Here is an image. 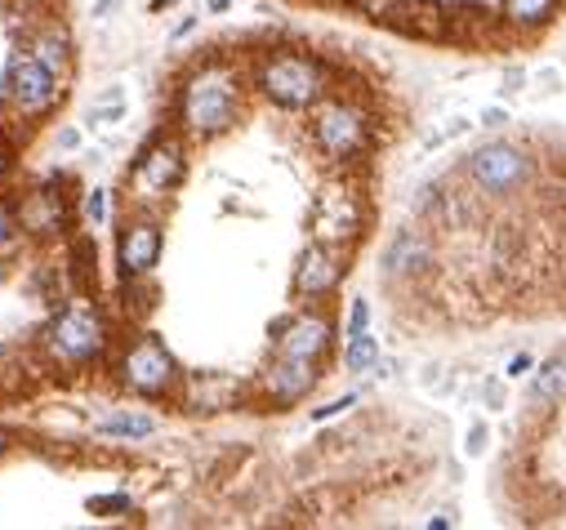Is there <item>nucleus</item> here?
Returning a JSON list of instances; mask_svg holds the SVG:
<instances>
[{
    "label": "nucleus",
    "instance_id": "f257e3e1",
    "mask_svg": "<svg viewBox=\"0 0 566 530\" xmlns=\"http://www.w3.org/2000/svg\"><path fill=\"white\" fill-rule=\"evenodd\" d=\"M179 116H183V130L193 138L223 134L232 125V116H237V76H232L227 67H219V63L201 67L193 81L183 85Z\"/></svg>",
    "mask_w": 566,
    "mask_h": 530
},
{
    "label": "nucleus",
    "instance_id": "f03ea898",
    "mask_svg": "<svg viewBox=\"0 0 566 530\" xmlns=\"http://www.w3.org/2000/svg\"><path fill=\"white\" fill-rule=\"evenodd\" d=\"M45 348H50L59 361H94L108 348V325L99 317V308H89L85 299L67 304L50 330H45Z\"/></svg>",
    "mask_w": 566,
    "mask_h": 530
},
{
    "label": "nucleus",
    "instance_id": "7ed1b4c3",
    "mask_svg": "<svg viewBox=\"0 0 566 530\" xmlns=\"http://www.w3.org/2000/svg\"><path fill=\"white\" fill-rule=\"evenodd\" d=\"M259 89L276 108H312L321 99V67L304 54H272L259 67Z\"/></svg>",
    "mask_w": 566,
    "mask_h": 530
},
{
    "label": "nucleus",
    "instance_id": "20e7f679",
    "mask_svg": "<svg viewBox=\"0 0 566 530\" xmlns=\"http://www.w3.org/2000/svg\"><path fill=\"white\" fill-rule=\"evenodd\" d=\"M312 138L325 161L348 165L353 157L366 152V116L353 103H321L312 112Z\"/></svg>",
    "mask_w": 566,
    "mask_h": 530
},
{
    "label": "nucleus",
    "instance_id": "39448f33",
    "mask_svg": "<svg viewBox=\"0 0 566 530\" xmlns=\"http://www.w3.org/2000/svg\"><path fill=\"white\" fill-rule=\"evenodd\" d=\"M121 379L130 383L134 393L161 397V393L174 389L179 370H174V357L165 353V344L157 340V334H144V340H138V344L125 353V361H121Z\"/></svg>",
    "mask_w": 566,
    "mask_h": 530
},
{
    "label": "nucleus",
    "instance_id": "423d86ee",
    "mask_svg": "<svg viewBox=\"0 0 566 530\" xmlns=\"http://www.w3.org/2000/svg\"><path fill=\"white\" fill-rule=\"evenodd\" d=\"M5 99H10L23 116L50 112V108L59 103L54 67H45L36 54H19V59L10 63V76H5Z\"/></svg>",
    "mask_w": 566,
    "mask_h": 530
},
{
    "label": "nucleus",
    "instance_id": "0eeeda50",
    "mask_svg": "<svg viewBox=\"0 0 566 530\" xmlns=\"http://www.w3.org/2000/svg\"><path fill=\"white\" fill-rule=\"evenodd\" d=\"M130 183H134V192L144 201H161L165 192H174L183 183V148L174 138H157L152 148L134 161Z\"/></svg>",
    "mask_w": 566,
    "mask_h": 530
},
{
    "label": "nucleus",
    "instance_id": "6e6552de",
    "mask_svg": "<svg viewBox=\"0 0 566 530\" xmlns=\"http://www.w3.org/2000/svg\"><path fill=\"white\" fill-rule=\"evenodd\" d=\"M468 174H473L487 192L504 197V192H513L531 174V161H527V152H517L513 143H487V148H478L473 157H468Z\"/></svg>",
    "mask_w": 566,
    "mask_h": 530
},
{
    "label": "nucleus",
    "instance_id": "1a4fd4ad",
    "mask_svg": "<svg viewBox=\"0 0 566 530\" xmlns=\"http://www.w3.org/2000/svg\"><path fill=\"white\" fill-rule=\"evenodd\" d=\"M312 232L325 246H344V241L361 232V201L344 187H325L312 210Z\"/></svg>",
    "mask_w": 566,
    "mask_h": 530
},
{
    "label": "nucleus",
    "instance_id": "9d476101",
    "mask_svg": "<svg viewBox=\"0 0 566 530\" xmlns=\"http://www.w3.org/2000/svg\"><path fill=\"white\" fill-rule=\"evenodd\" d=\"M116 259H121L125 276H148L157 268V259H161V227L152 219L125 223V232L116 241Z\"/></svg>",
    "mask_w": 566,
    "mask_h": 530
},
{
    "label": "nucleus",
    "instance_id": "9b49d317",
    "mask_svg": "<svg viewBox=\"0 0 566 530\" xmlns=\"http://www.w3.org/2000/svg\"><path fill=\"white\" fill-rule=\"evenodd\" d=\"M340 255H335V246H325V241H317V246H308L304 250V259H299V268H295V291L304 295V299H321V295H330L340 285Z\"/></svg>",
    "mask_w": 566,
    "mask_h": 530
},
{
    "label": "nucleus",
    "instance_id": "f8f14e48",
    "mask_svg": "<svg viewBox=\"0 0 566 530\" xmlns=\"http://www.w3.org/2000/svg\"><path fill=\"white\" fill-rule=\"evenodd\" d=\"M325 348H330V317L321 312L295 317L276 340V357H299V361H317Z\"/></svg>",
    "mask_w": 566,
    "mask_h": 530
},
{
    "label": "nucleus",
    "instance_id": "ddd939ff",
    "mask_svg": "<svg viewBox=\"0 0 566 530\" xmlns=\"http://www.w3.org/2000/svg\"><path fill=\"white\" fill-rule=\"evenodd\" d=\"M312 383H317V361H299V357H276L272 370L263 374V389H268L272 402H281V406L308 397Z\"/></svg>",
    "mask_w": 566,
    "mask_h": 530
},
{
    "label": "nucleus",
    "instance_id": "4468645a",
    "mask_svg": "<svg viewBox=\"0 0 566 530\" xmlns=\"http://www.w3.org/2000/svg\"><path fill=\"white\" fill-rule=\"evenodd\" d=\"M357 5L370 19L406 27V32H438V10L429 5V0H357Z\"/></svg>",
    "mask_w": 566,
    "mask_h": 530
},
{
    "label": "nucleus",
    "instance_id": "2eb2a0df",
    "mask_svg": "<svg viewBox=\"0 0 566 530\" xmlns=\"http://www.w3.org/2000/svg\"><path fill=\"white\" fill-rule=\"evenodd\" d=\"M429 263H433V246H429V236H423V232H397V241L384 255V268L393 276H415Z\"/></svg>",
    "mask_w": 566,
    "mask_h": 530
},
{
    "label": "nucleus",
    "instance_id": "dca6fc26",
    "mask_svg": "<svg viewBox=\"0 0 566 530\" xmlns=\"http://www.w3.org/2000/svg\"><path fill=\"white\" fill-rule=\"evenodd\" d=\"M531 402H540V406H562V402H566V353L549 357V361L536 370V379H531Z\"/></svg>",
    "mask_w": 566,
    "mask_h": 530
},
{
    "label": "nucleus",
    "instance_id": "f3484780",
    "mask_svg": "<svg viewBox=\"0 0 566 530\" xmlns=\"http://www.w3.org/2000/svg\"><path fill=\"white\" fill-rule=\"evenodd\" d=\"M99 432H103V437H130V442H138V437H152L157 423L148 415H112V419L99 423Z\"/></svg>",
    "mask_w": 566,
    "mask_h": 530
},
{
    "label": "nucleus",
    "instance_id": "a211bd4d",
    "mask_svg": "<svg viewBox=\"0 0 566 530\" xmlns=\"http://www.w3.org/2000/svg\"><path fill=\"white\" fill-rule=\"evenodd\" d=\"M374 361H380V344H374L366 330H361V334H348V353H344V366H348L353 374H366V370H374Z\"/></svg>",
    "mask_w": 566,
    "mask_h": 530
},
{
    "label": "nucleus",
    "instance_id": "6ab92c4d",
    "mask_svg": "<svg viewBox=\"0 0 566 530\" xmlns=\"http://www.w3.org/2000/svg\"><path fill=\"white\" fill-rule=\"evenodd\" d=\"M553 5L557 0H504V14L513 23H522V27H536V23H544L553 14Z\"/></svg>",
    "mask_w": 566,
    "mask_h": 530
},
{
    "label": "nucleus",
    "instance_id": "aec40b11",
    "mask_svg": "<svg viewBox=\"0 0 566 530\" xmlns=\"http://www.w3.org/2000/svg\"><path fill=\"white\" fill-rule=\"evenodd\" d=\"M32 54H36L45 67L63 72V67H67V40H63V36H40V40L32 45Z\"/></svg>",
    "mask_w": 566,
    "mask_h": 530
},
{
    "label": "nucleus",
    "instance_id": "412c9836",
    "mask_svg": "<svg viewBox=\"0 0 566 530\" xmlns=\"http://www.w3.org/2000/svg\"><path fill=\"white\" fill-rule=\"evenodd\" d=\"M487 442H491V428H487V423L478 419L473 428H468V437H464V451H468V455H473V459H478V455L487 451Z\"/></svg>",
    "mask_w": 566,
    "mask_h": 530
},
{
    "label": "nucleus",
    "instance_id": "4be33fe9",
    "mask_svg": "<svg viewBox=\"0 0 566 530\" xmlns=\"http://www.w3.org/2000/svg\"><path fill=\"white\" fill-rule=\"evenodd\" d=\"M366 321H370V304H366V299H357V304H353V312H348V334H361V330H366Z\"/></svg>",
    "mask_w": 566,
    "mask_h": 530
},
{
    "label": "nucleus",
    "instance_id": "5701e85b",
    "mask_svg": "<svg viewBox=\"0 0 566 530\" xmlns=\"http://www.w3.org/2000/svg\"><path fill=\"white\" fill-rule=\"evenodd\" d=\"M357 397H344V402H330V406H321V410H312V419H335V415H344L348 406H353Z\"/></svg>",
    "mask_w": 566,
    "mask_h": 530
},
{
    "label": "nucleus",
    "instance_id": "b1692460",
    "mask_svg": "<svg viewBox=\"0 0 566 530\" xmlns=\"http://www.w3.org/2000/svg\"><path fill=\"white\" fill-rule=\"evenodd\" d=\"M85 214H89L94 223L103 219V192H89V197H85Z\"/></svg>",
    "mask_w": 566,
    "mask_h": 530
},
{
    "label": "nucleus",
    "instance_id": "393cba45",
    "mask_svg": "<svg viewBox=\"0 0 566 530\" xmlns=\"http://www.w3.org/2000/svg\"><path fill=\"white\" fill-rule=\"evenodd\" d=\"M89 508H94V513H112V508H130V500H125V495H112V500H94Z\"/></svg>",
    "mask_w": 566,
    "mask_h": 530
},
{
    "label": "nucleus",
    "instance_id": "a878e982",
    "mask_svg": "<svg viewBox=\"0 0 566 530\" xmlns=\"http://www.w3.org/2000/svg\"><path fill=\"white\" fill-rule=\"evenodd\" d=\"M10 241H14V219H10L5 210H0V250H5Z\"/></svg>",
    "mask_w": 566,
    "mask_h": 530
},
{
    "label": "nucleus",
    "instance_id": "bb28decb",
    "mask_svg": "<svg viewBox=\"0 0 566 530\" xmlns=\"http://www.w3.org/2000/svg\"><path fill=\"white\" fill-rule=\"evenodd\" d=\"M540 85H544V94H557V89H562V76H557L553 67H544V72H540Z\"/></svg>",
    "mask_w": 566,
    "mask_h": 530
},
{
    "label": "nucleus",
    "instance_id": "cd10ccee",
    "mask_svg": "<svg viewBox=\"0 0 566 530\" xmlns=\"http://www.w3.org/2000/svg\"><path fill=\"white\" fill-rule=\"evenodd\" d=\"M482 125H491V130H495V125H508V112H500V108H487V112H482Z\"/></svg>",
    "mask_w": 566,
    "mask_h": 530
},
{
    "label": "nucleus",
    "instance_id": "c85d7f7f",
    "mask_svg": "<svg viewBox=\"0 0 566 530\" xmlns=\"http://www.w3.org/2000/svg\"><path fill=\"white\" fill-rule=\"evenodd\" d=\"M10 451V432H0V455H5Z\"/></svg>",
    "mask_w": 566,
    "mask_h": 530
},
{
    "label": "nucleus",
    "instance_id": "c756f323",
    "mask_svg": "<svg viewBox=\"0 0 566 530\" xmlns=\"http://www.w3.org/2000/svg\"><path fill=\"white\" fill-rule=\"evenodd\" d=\"M0 174H5V148H0Z\"/></svg>",
    "mask_w": 566,
    "mask_h": 530
},
{
    "label": "nucleus",
    "instance_id": "7c9ffc66",
    "mask_svg": "<svg viewBox=\"0 0 566 530\" xmlns=\"http://www.w3.org/2000/svg\"><path fill=\"white\" fill-rule=\"evenodd\" d=\"M157 5H174V0H157Z\"/></svg>",
    "mask_w": 566,
    "mask_h": 530
}]
</instances>
